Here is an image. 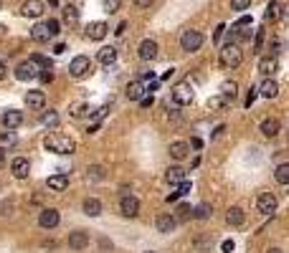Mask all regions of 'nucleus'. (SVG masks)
<instances>
[{"instance_id":"53","label":"nucleus","mask_w":289,"mask_h":253,"mask_svg":"<svg viewBox=\"0 0 289 253\" xmlns=\"http://www.w3.org/2000/svg\"><path fill=\"white\" fill-rule=\"evenodd\" d=\"M190 147H195V150H200V147H203V142H200L198 137H193V140H190Z\"/></svg>"},{"instance_id":"41","label":"nucleus","mask_w":289,"mask_h":253,"mask_svg":"<svg viewBox=\"0 0 289 253\" xmlns=\"http://www.w3.org/2000/svg\"><path fill=\"white\" fill-rule=\"evenodd\" d=\"M249 6H251V0H231V8L233 10H246Z\"/></svg>"},{"instance_id":"48","label":"nucleus","mask_w":289,"mask_h":253,"mask_svg":"<svg viewBox=\"0 0 289 253\" xmlns=\"http://www.w3.org/2000/svg\"><path fill=\"white\" fill-rule=\"evenodd\" d=\"M140 104H142V109H150V106L155 104V99H152V96H145V99H142Z\"/></svg>"},{"instance_id":"28","label":"nucleus","mask_w":289,"mask_h":253,"mask_svg":"<svg viewBox=\"0 0 289 253\" xmlns=\"http://www.w3.org/2000/svg\"><path fill=\"white\" fill-rule=\"evenodd\" d=\"M259 71H261L264 76H271V74L279 71V61H276V58H261V61H259Z\"/></svg>"},{"instance_id":"1","label":"nucleus","mask_w":289,"mask_h":253,"mask_svg":"<svg viewBox=\"0 0 289 253\" xmlns=\"http://www.w3.org/2000/svg\"><path fill=\"white\" fill-rule=\"evenodd\" d=\"M44 147H46V152H54V154H74L76 142L66 134H49L44 140Z\"/></svg>"},{"instance_id":"55","label":"nucleus","mask_w":289,"mask_h":253,"mask_svg":"<svg viewBox=\"0 0 289 253\" xmlns=\"http://www.w3.org/2000/svg\"><path fill=\"white\" fill-rule=\"evenodd\" d=\"M64 51H66V46H64V44H59V46L54 48V54H64Z\"/></svg>"},{"instance_id":"47","label":"nucleus","mask_w":289,"mask_h":253,"mask_svg":"<svg viewBox=\"0 0 289 253\" xmlns=\"http://www.w3.org/2000/svg\"><path fill=\"white\" fill-rule=\"evenodd\" d=\"M132 3H135L137 8H150V6L155 3V0H132Z\"/></svg>"},{"instance_id":"24","label":"nucleus","mask_w":289,"mask_h":253,"mask_svg":"<svg viewBox=\"0 0 289 253\" xmlns=\"http://www.w3.org/2000/svg\"><path fill=\"white\" fill-rule=\"evenodd\" d=\"M97 61H99L102 66H112V64L117 61V48H112V46H104V48L97 54Z\"/></svg>"},{"instance_id":"54","label":"nucleus","mask_w":289,"mask_h":253,"mask_svg":"<svg viewBox=\"0 0 289 253\" xmlns=\"http://www.w3.org/2000/svg\"><path fill=\"white\" fill-rule=\"evenodd\" d=\"M107 112H109V104H107V106H102V109H99V112H97V116H99V119H102V116H107Z\"/></svg>"},{"instance_id":"31","label":"nucleus","mask_w":289,"mask_h":253,"mask_svg":"<svg viewBox=\"0 0 289 253\" xmlns=\"http://www.w3.org/2000/svg\"><path fill=\"white\" fill-rule=\"evenodd\" d=\"M64 23H66V26H76V23H79V8L66 6V8H64Z\"/></svg>"},{"instance_id":"32","label":"nucleus","mask_w":289,"mask_h":253,"mask_svg":"<svg viewBox=\"0 0 289 253\" xmlns=\"http://www.w3.org/2000/svg\"><path fill=\"white\" fill-rule=\"evenodd\" d=\"M89 112H92V109H89L87 104H76V106L69 109V116H71V119H84Z\"/></svg>"},{"instance_id":"19","label":"nucleus","mask_w":289,"mask_h":253,"mask_svg":"<svg viewBox=\"0 0 289 253\" xmlns=\"http://www.w3.org/2000/svg\"><path fill=\"white\" fill-rule=\"evenodd\" d=\"M259 94H261L264 99H276V94H279V84H276L274 78H264V81H261V86H259Z\"/></svg>"},{"instance_id":"49","label":"nucleus","mask_w":289,"mask_h":253,"mask_svg":"<svg viewBox=\"0 0 289 253\" xmlns=\"http://www.w3.org/2000/svg\"><path fill=\"white\" fill-rule=\"evenodd\" d=\"M256 92H259V89H251V94L246 96V106H251V104H254V99H256Z\"/></svg>"},{"instance_id":"52","label":"nucleus","mask_w":289,"mask_h":253,"mask_svg":"<svg viewBox=\"0 0 289 253\" xmlns=\"http://www.w3.org/2000/svg\"><path fill=\"white\" fill-rule=\"evenodd\" d=\"M211 243H208V238H200V240H195V248H208Z\"/></svg>"},{"instance_id":"42","label":"nucleus","mask_w":289,"mask_h":253,"mask_svg":"<svg viewBox=\"0 0 289 253\" xmlns=\"http://www.w3.org/2000/svg\"><path fill=\"white\" fill-rule=\"evenodd\" d=\"M38 78L44 81V84H51V81H54V71H51V68H44V71L38 74Z\"/></svg>"},{"instance_id":"60","label":"nucleus","mask_w":289,"mask_h":253,"mask_svg":"<svg viewBox=\"0 0 289 253\" xmlns=\"http://www.w3.org/2000/svg\"><path fill=\"white\" fill-rule=\"evenodd\" d=\"M147 253H155V250H147Z\"/></svg>"},{"instance_id":"3","label":"nucleus","mask_w":289,"mask_h":253,"mask_svg":"<svg viewBox=\"0 0 289 253\" xmlns=\"http://www.w3.org/2000/svg\"><path fill=\"white\" fill-rule=\"evenodd\" d=\"M180 46H183L185 54H195L203 46V33L200 30H185L183 38H180Z\"/></svg>"},{"instance_id":"7","label":"nucleus","mask_w":289,"mask_h":253,"mask_svg":"<svg viewBox=\"0 0 289 253\" xmlns=\"http://www.w3.org/2000/svg\"><path fill=\"white\" fill-rule=\"evenodd\" d=\"M59 223H61V216H59V210H54V208H46V210H41V216H38V226H41V228L51 230V228H56Z\"/></svg>"},{"instance_id":"22","label":"nucleus","mask_w":289,"mask_h":253,"mask_svg":"<svg viewBox=\"0 0 289 253\" xmlns=\"http://www.w3.org/2000/svg\"><path fill=\"white\" fill-rule=\"evenodd\" d=\"M81 210H84L89 218H97V216H102V202L97 198H87L84 205H81Z\"/></svg>"},{"instance_id":"20","label":"nucleus","mask_w":289,"mask_h":253,"mask_svg":"<svg viewBox=\"0 0 289 253\" xmlns=\"http://www.w3.org/2000/svg\"><path fill=\"white\" fill-rule=\"evenodd\" d=\"M185 175H188V172L183 170V167H175V164H173V167H168V172H165V180H168L170 185H183V182H185Z\"/></svg>"},{"instance_id":"8","label":"nucleus","mask_w":289,"mask_h":253,"mask_svg":"<svg viewBox=\"0 0 289 253\" xmlns=\"http://www.w3.org/2000/svg\"><path fill=\"white\" fill-rule=\"evenodd\" d=\"M256 210H259V213H264V216H274L276 213V198L271 192H261L256 198Z\"/></svg>"},{"instance_id":"17","label":"nucleus","mask_w":289,"mask_h":253,"mask_svg":"<svg viewBox=\"0 0 289 253\" xmlns=\"http://www.w3.org/2000/svg\"><path fill=\"white\" fill-rule=\"evenodd\" d=\"M155 228L160 233H173L175 230V216H168V213H162L155 218Z\"/></svg>"},{"instance_id":"45","label":"nucleus","mask_w":289,"mask_h":253,"mask_svg":"<svg viewBox=\"0 0 289 253\" xmlns=\"http://www.w3.org/2000/svg\"><path fill=\"white\" fill-rule=\"evenodd\" d=\"M223 30H226V26H218V28L213 30V44H218V40H221V36H223Z\"/></svg>"},{"instance_id":"13","label":"nucleus","mask_w":289,"mask_h":253,"mask_svg":"<svg viewBox=\"0 0 289 253\" xmlns=\"http://www.w3.org/2000/svg\"><path fill=\"white\" fill-rule=\"evenodd\" d=\"M87 246H89L87 230H74V233L69 236V248H71V250H84Z\"/></svg>"},{"instance_id":"21","label":"nucleus","mask_w":289,"mask_h":253,"mask_svg":"<svg viewBox=\"0 0 289 253\" xmlns=\"http://www.w3.org/2000/svg\"><path fill=\"white\" fill-rule=\"evenodd\" d=\"M46 188L54 190V192H64V190L69 188V178H66V175H51V178L46 180Z\"/></svg>"},{"instance_id":"36","label":"nucleus","mask_w":289,"mask_h":253,"mask_svg":"<svg viewBox=\"0 0 289 253\" xmlns=\"http://www.w3.org/2000/svg\"><path fill=\"white\" fill-rule=\"evenodd\" d=\"M208 104H211V109H223V106H228V104H231V99L221 94V96H213Z\"/></svg>"},{"instance_id":"23","label":"nucleus","mask_w":289,"mask_h":253,"mask_svg":"<svg viewBox=\"0 0 289 253\" xmlns=\"http://www.w3.org/2000/svg\"><path fill=\"white\" fill-rule=\"evenodd\" d=\"M243 220H246V216H243V210H241V208H231L228 213H226V223H228L231 228L243 226Z\"/></svg>"},{"instance_id":"34","label":"nucleus","mask_w":289,"mask_h":253,"mask_svg":"<svg viewBox=\"0 0 289 253\" xmlns=\"http://www.w3.org/2000/svg\"><path fill=\"white\" fill-rule=\"evenodd\" d=\"M87 180L89 182H99V180H104V167H89V175H87Z\"/></svg>"},{"instance_id":"40","label":"nucleus","mask_w":289,"mask_h":253,"mask_svg":"<svg viewBox=\"0 0 289 253\" xmlns=\"http://www.w3.org/2000/svg\"><path fill=\"white\" fill-rule=\"evenodd\" d=\"M31 64H33V66H41V68H51V61H49L46 56H33Z\"/></svg>"},{"instance_id":"35","label":"nucleus","mask_w":289,"mask_h":253,"mask_svg":"<svg viewBox=\"0 0 289 253\" xmlns=\"http://www.w3.org/2000/svg\"><path fill=\"white\" fill-rule=\"evenodd\" d=\"M236 92H238V86H236V81H223V86H221V94H223V96L233 99V96H236Z\"/></svg>"},{"instance_id":"9","label":"nucleus","mask_w":289,"mask_h":253,"mask_svg":"<svg viewBox=\"0 0 289 253\" xmlns=\"http://www.w3.org/2000/svg\"><path fill=\"white\" fill-rule=\"evenodd\" d=\"M21 16L23 18H41L44 16V3H41V0H26L21 6Z\"/></svg>"},{"instance_id":"46","label":"nucleus","mask_w":289,"mask_h":253,"mask_svg":"<svg viewBox=\"0 0 289 253\" xmlns=\"http://www.w3.org/2000/svg\"><path fill=\"white\" fill-rule=\"evenodd\" d=\"M251 23H254V20H251V16H243V18L238 20V28H249Z\"/></svg>"},{"instance_id":"10","label":"nucleus","mask_w":289,"mask_h":253,"mask_svg":"<svg viewBox=\"0 0 289 253\" xmlns=\"http://www.w3.org/2000/svg\"><path fill=\"white\" fill-rule=\"evenodd\" d=\"M11 172H13V178L26 180V178H28V172H31V162H28L26 157H16V160L11 162Z\"/></svg>"},{"instance_id":"57","label":"nucleus","mask_w":289,"mask_h":253,"mask_svg":"<svg viewBox=\"0 0 289 253\" xmlns=\"http://www.w3.org/2000/svg\"><path fill=\"white\" fill-rule=\"evenodd\" d=\"M49 6H51V8H56V6H59V0H49Z\"/></svg>"},{"instance_id":"6","label":"nucleus","mask_w":289,"mask_h":253,"mask_svg":"<svg viewBox=\"0 0 289 253\" xmlns=\"http://www.w3.org/2000/svg\"><path fill=\"white\" fill-rule=\"evenodd\" d=\"M119 213L125 218H137L140 216V200L135 195H125L119 202Z\"/></svg>"},{"instance_id":"5","label":"nucleus","mask_w":289,"mask_h":253,"mask_svg":"<svg viewBox=\"0 0 289 253\" xmlns=\"http://www.w3.org/2000/svg\"><path fill=\"white\" fill-rule=\"evenodd\" d=\"M89 68H92V61H89L87 56H76V58L69 64V74H71V78H84V76L89 74Z\"/></svg>"},{"instance_id":"11","label":"nucleus","mask_w":289,"mask_h":253,"mask_svg":"<svg viewBox=\"0 0 289 253\" xmlns=\"http://www.w3.org/2000/svg\"><path fill=\"white\" fill-rule=\"evenodd\" d=\"M137 56H140L142 61H155V58H157V44H155L152 38L142 40L140 48H137Z\"/></svg>"},{"instance_id":"29","label":"nucleus","mask_w":289,"mask_h":253,"mask_svg":"<svg viewBox=\"0 0 289 253\" xmlns=\"http://www.w3.org/2000/svg\"><path fill=\"white\" fill-rule=\"evenodd\" d=\"M284 0H271V3H269V13H266V18L269 20H276V18H281L284 16Z\"/></svg>"},{"instance_id":"4","label":"nucleus","mask_w":289,"mask_h":253,"mask_svg":"<svg viewBox=\"0 0 289 253\" xmlns=\"http://www.w3.org/2000/svg\"><path fill=\"white\" fill-rule=\"evenodd\" d=\"M193 99H195V94H193V89L188 86V84H175L173 86V102L175 104L188 106V104H193Z\"/></svg>"},{"instance_id":"39","label":"nucleus","mask_w":289,"mask_h":253,"mask_svg":"<svg viewBox=\"0 0 289 253\" xmlns=\"http://www.w3.org/2000/svg\"><path fill=\"white\" fill-rule=\"evenodd\" d=\"M41 122H44L46 126H56V124H59V114H56V112H46Z\"/></svg>"},{"instance_id":"44","label":"nucleus","mask_w":289,"mask_h":253,"mask_svg":"<svg viewBox=\"0 0 289 253\" xmlns=\"http://www.w3.org/2000/svg\"><path fill=\"white\" fill-rule=\"evenodd\" d=\"M261 44H264V28H259V30H256V38H254L256 51H261Z\"/></svg>"},{"instance_id":"33","label":"nucleus","mask_w":289,"mask_h":253,"mask_svg":"<svg viewBox=\"0 0 289 253\" xmlns=\"http://www.w3.org/2000/svg\"><path fill=\"white\" fill-rule=\"evenodd\" d=\"M276 182L289 188V164H279L276 167Z\"/></svg>"},{"instance_id":"58","label":"nucleus","mask_w":289,"mask_h":253,"mask_svg":"<svg viewBox=\"0 0 289 253\" xmlns=\"http://www.w3.org/2000/svg\"><path fill=\"white\" fill-rule=\"evenodd\" d=\"M3 162H6V157H3V150H0V167H3Z\"/></svg>"},{"instance_id":"2","label":"nucleus","mask_w":289,"mask_h":253,"mask_svg":"<svg viewBox=\"0 0 289 253\" xmlns=\"http://www.w3.org/2000/svg\"><path fill=\"white\" fill-rule=\"evenodd\" d=\"M221 66H226V68H238L241 64H243V54H241V48H238V44H226L223 48H221Z\"/></svg>"},{"instance_id":"15","label":"nucleus","mask_w":289,"mask_h":253,"mask_svg":"<svg viewBox=\"0 0 289 253\" xmlns=\"http://www.w3.org/2000/svg\"><path fill=\"white\" fill-rule=\"evenodd\" d=\"M107 33H109V28H107V23H102V20L87 26V38H89V40H102Z\"/></svg>"},{"instance_id":"59","label":"nucleus","mask_w":289,"mask_h":253,"mask_svg":"<svg viewBox=\"0 0 289 253\" xmlns=\"http://www.w3.org/2000/svg\"><path fill=\"white\" fill-rule=\"evenodd\" d=\"M266 253H281V250H279V248H269Z\"/></svg>"},{"instance_id":"51","label":"nucleus","mask_w":289,"mask_h":253,"mask_svg":"<svg viewBox=\"0 0 289 253\" xmlns=\"http://www.w3.org/2000/svg\"><path fill=\"white\" fill-rule=\"evenodd\" d=\"M221 248H223L226 253H231V250H233V240H223V243H221Z\"/></svg>"},{"instance_id":"38","label":"nucleus","mask_w":289,"mask_h":253,"mask_svg":"<svg viewBox=\"0 0 289 253\" xmlns=\"http://www.w3.org/2000/svg\"><path fill=\"white\" fill-rule=\"evenodd\" d=\"M119 3L122 0H102V8H104V13H114V10H119Z\"/></svg>"},{"instance_id":"37","label":"nucleus","mask_w":289,"mask_h":253,"mask_svg":"<svg viewBox=\"0 0 289 253\" xmlns=\"http://www.w3.org/2000/svg\"><path fill=\"white\" fill-rule=\"evenodd\" d=\"M193 218V208L190 205H178V220H190Z\"/></svg>"},{"instance_id":"25","label":"nucleus","mask_w":289,"mask_h":253,"mask_svg":"<svg viewBox=\"0 0 289 253\" xmlns=\"http://www.w3.org/2000/svg\"><path fill=\"white\" fill-rule=\"evenodd\" d=\"M36 74H38V71H36V66H33L31 61H28V64H21V66L16 68V78H18V81H31Z\"/></svg>"},{"instance_id":"26","label":"nucleus","mask_w":289,"mask_h":253,"mask_svg":"<svg viewBox=\"0 0 289 253\" xmlns=\"http://www.w3.org/2000/svg\"><path fill=\"white\" fill-rule=\"evenodd\" d=\"M279 130H281V124H279L276 119H264V122H261V134H264V137H276Z\"/></svg>"},{"instance_id":"12","label":"nucleus","mask_w":289,"mask_h":253,"mask_svg":"<svg viewBox=\"0 0 289 253\" xmlns=\"http://www.w3.org/2000/svg\"><path fill=\"white\" fill-rule=\"evenodd\" d=\"M23 102H26V106H28V109L41 112V109H44V104H46V96H44V92H26Z\"/></svg>"},{"instance_id":"30","label":"nucleus","mask_w":289,"mask_h":253,"mask_svg":"<svg viewBox=\"0 0 289 253\" xmlns=\"http://www.w3.org/2000/svg\"><path fill=\"white\" fill-rule=\"evenodd\" d=\"M211 213H213L211 202H200V205L193 210V218H198V220H208V218H211Z\"/></svg>"},{"instance_id":"27","label":"nucleus","mask_w":289,"mask_h":253,"mask_svg":"<svg viewBox=\"0 0 289 253\" xmlns=\"http://www.w3.org/2000/svg\"><path fill=\"white\" fill-rule=\"evenodd\" d=\"M188 150H190V147H188L185 142H173L168 152H170V157H173V160H178V162H180V160H185V157H188Z\"/></svg>"},{"instance_id":"43","label":"nucleus","mask_w":289,"mask_h":253,"mask_svg":"<svg viewBox=\"0 0 289 253\" xmlns=\"http://www.w3.org/2000/svg\"><path fill=\"white\" fill-rule=\"evenodd\" d=\"M46 26H49V30H51V36H59V33H61V23H59V20H54V18H51V20H49Z\"/></svg>"},{"instance_id":"56","label":"nucleus","mask_w":289,"mask_h":253,"mask_svg":"<svg viewBox=\"0 0 289 253\" xmlns=\"http://www.w3.org/2000/svg\"><path fill=\"white\" fill-rule=\"evenodd\" d=\"M178 198H183V195H180V192H178V190H175V195H170V198H168V202H175V200H178Z\"/></svg>"},{"instance_id":"16","label":"nucleus","mask_w":289,"mask_h":253,"mask_svg":"<svg viewBox=\"0 0 289 253\" xmlns=\"http://www.w3.org/2000/svg\"><path fill=\"white\" fill-rule=\"evenodd\" d=\"M31 38L36 40V44H49V40H51L54 36H51V30H49V26H46V23H38V26H33Z\"/></svg>"},{"instance_id":"18","label":"nucleus","mask_w":289,"mask_h":253,"mask_svg":"<svg viewBox=\"0 0 289 253\" xmlns=\"http://www.w3.org/2000/svg\"><path fill=\"white\" fill-rule=\"evenodd\" d=\"M0 122H3L6 130H18V126L23 124V114H21V112H16V109H11V112H6V114H3V119H0Z\"/></svg>"},{"instance_id":"14","label":"nucleus","mask_w":289,"mask_h":253,"mask_svg":"<svg viewBox=\"0 0 289 253\" xmlns=\"http://www.w3.org/2000/svg\"><path fill=\"white\" fill-rule=\"evenodd\" d=\"M145 94H147L145 81H130V84H127V99H132V102H142Z\"/></svg>"},{"instance_id":"50","label":"nucleus","mask_w":289,"mask_h":253,"mask_svg":"<svg viewBox=\"0 0 289 253\" xmlns=\"http://www.w3.org/2000/svg\"><path fill=\"white\" fill-rule=\"evenodd\" d=\"M178 192H180V195H188V192H190V182H183V185L178 188Z\"/></svg>"}]
</instances>
